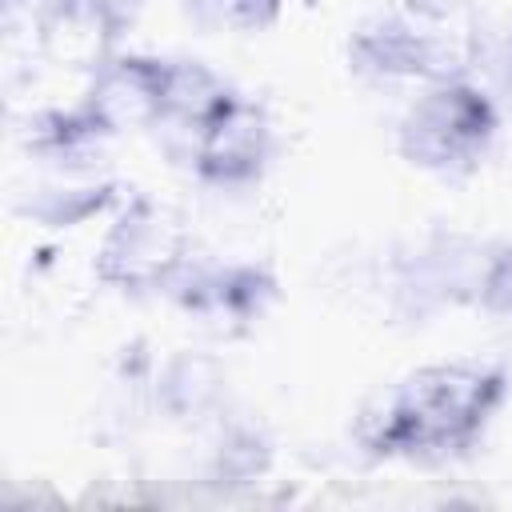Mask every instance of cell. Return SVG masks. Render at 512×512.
Instances as JSON below:
<instances>
[{
    "label": "cell",
    "mask_w": 512,
    "mask_h": 512,
    "mask_svg": "<svg viewBox=\"0 0 512 512\" xmlns=\"http://www.w3.org/2000/svg\"><path fill=\"white\" fill-rule=\"evenodd\" d=\"M236 96V88L212 72L204 60H164V88H160V124L184 132L188 140ZM156 124V128H160Z\"/></svg>",
    "instance_id": "8fae6325"
},
{
    "label": "cell",
    "mask_w": 512,
    "mask_h": 512,
    "mask_svg": "<svg viewBox=\"0 0 512 512\" xmlns=\"http://www.w3.org/2000/svg\"><path fill=\"white\" fill-rule=\"evenodd\" d=\"M276 276L256 260H200L192 256L172 280V304L212 336L252 332L276 304Z\"/></svg>",
    "instance_id": "8992f818"
},
{
    "label": "cell",
    "mask_w": 512,
    "mask_h": 512,
    "mask_svg": "<svg viewBox=\"0 0 512 512\" xmlns=\"http://www.w3.org/2000/svg\"><path fill=\"white\" fill-rule=\"evenodd\" d=\"M492 84H496V92L512 104V32L492 48Z\"/></svg>",
    "instance_id": "2e32d148"
},
{
    "label": "cell",
    "mask_w": 512,
    "mask_h": 512,
    "mask_svg": "<svg viewBox=\"0 0 512 512\" xmlns=\"http://www.w3.org/2000/svg\"><path fill=\"white\" fill-rule=\"evenodd\" d=\"M508 396V372L492 360L424 364L364 408L356 440L380 460H452L476 448Z\"/></svg>",
    "instance_id": "6da1fadb"
},
{
    "label": "cell",
    "mask_w": 512,
    "mask_h": 512,
    "mask_svg": "<svg viewBox=\"0 0 512 512\" xmlns=\"http://www.w3.org/2000/svg\"><path fill=\"white\" fill-rule=\"evenodd\" d=\"M268 464H272V440L260 424L224 416V412L212 420V448H208L212 480L248 484V480H260L268 472Z\"/></svg>",
    "instance_id": "7c38bea8"
},
{
    "label": "cell",
    "mask_w": 512,
    "mask_h": 512,
    "mask_svg": "<svg viewBox=\"0 0 512 512\" xmlns=\"http://www.w3.org/2000/svg\"><path fill=\"white\" fill-rule=\"evenodd\" d=\"M120 196V180L104 172L96 160H48L40 180H32L20 196V216H28L40 228H76L92 216L108 212Z\"/></svg>",
    "instance_id": "9c48e42d"
},
{
    "label": "cell",
    "mask_w": 512,
    "mask_h": 512,
    "mask_svg": "<svg viewBox=\"0 0 512 512\" xmlns=\"http://www.w3.org/2000/svg\"><path fill=\"white\" fill-rule=\"evenodd\" d=\"M192 168L212 188H248L256 184L272 156H276V132L260 104L244 100L240 92L188 140Z\"/></svg>",
    "instance_id": "52a82bcc"
},
{
    "label": "cell",
    "mask_w": 512,
    "mask_h": 512,
    "mask_svg": "<svg viewBox=\"0 0 512 512\" xmlns=\"http://www.w3.org/2000/svg\"><path fill=\"white\" fill-rule=\"evenodd\" d=\"M164 60L140 52H108L92 64L80 108L112 140L124 132H144L160 124Z\"/></svg>",
    "instance_id": "ba28073f"
},
{
    "label": "cell",
    "mask_w": 512,
    "mask_h": 512,
    "mask_svg": "<svg viewBox=\"0 0 512 512\" xmlns=\"http://www.w3.org/2000/svg\"><path fill=\"white\" fill-rule=\"evenodd\" d=\"M148 0H52L48 24L72 28L80 40H88L100 56L112 52V44L144 16Z\"/></svg>",
    "instance_id": "4fadbf2b"
},
{
    "label": "cell",
    "mask_w": 512,
    "mask_h": 512,
    "mask_svg": "<svg viewBox=\"0 0 512 512\" xmlns=\"http://www.w3.org/2000/svg\"><path fill=\"white\" fill-rule=\"evenodd\" d=\"M500 132L496 96L472 76L436 80L416 92L396 128L400 156L432 176H468L484 164Z\"/></svg>",
    "instance_id": "3957f363"
},
{
    "label": "cell",
    "mask_w": 512,
    "mask_h": 512,
    "mask_svg": "<svg viewBox=\"0 0 512 512\" xmlns=\"http://www.w3.org/2000/svg\"><path fill=\"white\" fill-rule=\"evenodd\" d=\"M484 56L480 32L452 0H400L372 12L348 36V64L376 84H436L472 76Z\"/></svg>",
    "instance_id": "7a4b0ae2"
},
{
    "label": "cell",
    "mask_w": 512,
    "mask_h": 512,
    "mask_svg": "<svg viewBox=\"0 0 512 512\" xmlns=\"http://www.w3.org/2000/svg\"><path fill=\"white\" fill-rule=\"evenodd\" d=\"M192 256H196L192 236L180 212H172L160 200L136 196L104 228L92 268L100 284L144 296V292H168Z\"/></svg>",
    "instance_id": "277c9868"
},
{
    "label": "cell",
    "mask_w": 512,
    "mask_h": 512,
    "mask_svg": "<svg viewBox=\"0 0 512 512\" xmlns=\"http://www.w3.org/2000/svg\"><path fill=\"white\" fill-rule=\"evenodd\" d=\"M188 20L212 32H260L276 24L284 0H180Z\"/></svg>",
    "instance_id": "5bb4252c"
},
{
    "label": "cell",
    "mask_w": 512,
    "mask_h": 512,
    "mask_svg": "<svg viewBox=\"0 0 512 512\" xmlns=\"http://www.w3.org/2000/svg\"><path fill=\"white\" fill-rule=\"evenodd\" d=\"M484 260L488 244H480L476 236L456 228H428L392 252L384 272L388 300L404 320H428L460 304L476 308Z\"/></svg>",
    "instance_id": "5b68a950"
},
{
    "label": "cell",
    "mask_w": 512,
    "mask_h": 512,
    "mask_svg": "<svg viewBox=\"0 0 512 512\" xmlns=\"http://www.w3.org/2000/svg\"><path fill=\"white\" fill-rule=\"evenodd\" d=\"M476 308L496 320H512V244H492L480 288H476Z\"/></svg>",
    "instance_id": "9a60e30c"
},
{
    "label": "cell",
    "mask_w": 512,
    "mask_h": 512,
    "mask_svg": "<svg viewBox=\"0 0 512 512\" xmlns=\"http://www.w3.org/2000/svg\"><path fill=\"white\" fill-rule=\"evenodd\" d=\"M152 396L172 420H216L224 412V368L204 352H172L152 376Z\"/></svg>",
    "instance_id": "30bf717a"
}]
</instances>
